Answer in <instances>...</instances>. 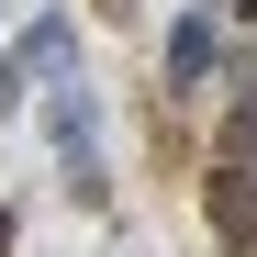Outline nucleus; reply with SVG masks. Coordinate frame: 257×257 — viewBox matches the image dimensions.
<instances>
[{
  "label": "nucleus",
  "instance_id": "4",
  "mask_svg": "<svg viewBox=\"0 0 257 257\" xmlns=\"http://www.w3.org/2000/svg\"><path fill=\"white\" fill-rule=\"evenodd\" d=\"M224 146H235V157H257V101H235V123H224Z\"/></svg>",
  "mask_w": 257,
  "mask_h": 257
},
{
  "label": "nucleus",
  "instance_id": "6",
  "mask_svg": "<svg viewBox=\"0 0 257 257\" xmlns=\"http://www.w3.org/2000/svg\"><path fill=\"white\" fill-rule=\"evenodd\" d=\"M0 257H12V212H0Z\"/></svg>",
  "mask_w": 257,
  "mask_h": 257
},
{
  "label": "nucleus",
  "instance_id": "5",
  "mask_svg": "<svg viewBox=\"0 0 257 257\" xmlns=\"http://www.w3.org/2000/svg\"><path fill=\"white\" fill-rule=\"evenodd\" d=\"M12 101H23V90H12V56H0V112H12Z\"/></svg>",
  "mask_w": 257,
  "mask_h": 257
},
{
  "label": "nucleus",
  "instance_id": "1",
  "mask_svg": "<svg viewBox=\"0 0 257 257\" xmlns=\"http://www.w3.org/2000/svg\"><path fill=\"white\" fill-rule=\"evenodd\" d=\"M212 224H224L235 257H257V179H246V157H235V168H212Z\"/></svg>",
  "mask_w": 257,
  "mask_h": 257
},
{
  "label": "nucleus",
  "instance_id": "2",
  "mask_svg": "<svg viewBox=\"0 0 257 257\" xmlns=\"http://www.w3.org/2000/svg\"><path fill=\"white\" fill-rule=\"evenodd\" d=\"M212 67V23H179V34H168V78H201Z\"/></svg>",
  "mask_w": 257,
  "mask_h": 257
},
{
  "label": "nucleus",
  "instance_id": "7",
  "mask_svg": "<svg viewBox=\"0 0 257 257\" xmlns=\"http://www.w3.org/2000/svg\"><path fill=\"white\" fill-rule=\"evenodd\" d=\"M101 12H135V0H101Z\"/></svg>",
  "mask_w": 257,
  "mask_h": 257
},
{
  "label": "nucleus",
  "instance_id": "3",
  "mask_svg": "<svg viewBox=\"0 0 257 257\" xmlns=\"http://www.w3.org/2000/svg\"><path fill=\"white\" fill-rule=\"evenodd\" d=\"M45 135H56V146H78V135H90V90H67V101L45 112Z\"/></svg>",
  "mask_w": 257,
  "mask_h": 257
}]
</instances>
